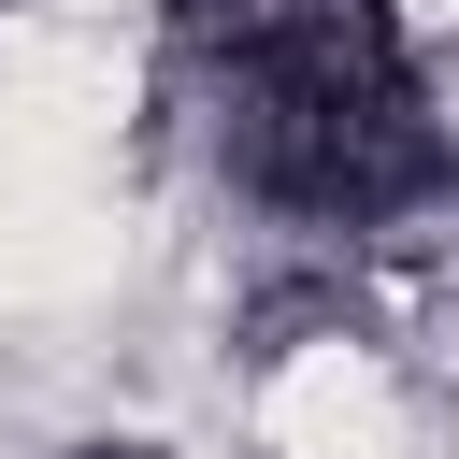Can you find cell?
Instances as JSON below:
<instances>
[{
  "mask_svg": "<svg viewBox=\"0 0 459 459\" xmlns=\"http://www.w3.org/2000/svg\"><path fill=\"white\" fill-rule=\"evenodd\" d=\"M186 86L215 186L273 230L373 244L459 201V115L402 0H244L186 43Z\"/></svg>",
  "mask_w": 459,
  "mask_h": 459,
  "instance_id": "cell-1",
  "label": "cell"
},
{
  "mask_svg": "<svg viewBox=\"0 0 459 459\" xmlns=\"http://www.w3.org/2000/svg\"><path fill=\"white\" fill-rule=\"evenodd\" d=\"M57 459H172V445H143V430H86V445H57Z\"/></svg>",
  "mask_w": 459,
  "mask_h": 459,
  "instance_id": "cell-3",
  "label": "cell"
},
{
  "mask_svg": "<svg viewBox=\"0 0 459 459\" xmlns=\"http://www.w3.org/2000/svg\"><path fill=\"white\" fill-rule=\"evenodd\" d=\"M143 14H158V29H172V43H201V29H230V14H244V0H143Z\"/></svg>",
  "mask_w": 459,
  "mask_h": 459,
  "instance_id": "cell-2",
  "label": "cell"
}]
</instances>
